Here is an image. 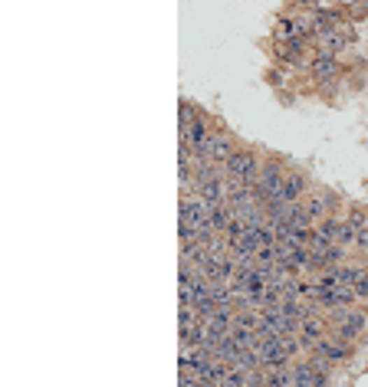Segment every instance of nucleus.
I'll list each match as a JSON object with an SVG mask.
<instances>
[{"label":"nucleus","mask_w":368,"mask_h":387,"mask_svg":"<svg viewBox=\"0 0 368 387\" xmlns=\"http://www.w3.org/2000/svg\"><path fill=\"white\" fill-rule=\"evenodd\" d=\"M299 328H303V342H316V338H323V322H319V319H306Z\"/></svg>","instance_id":"nucleus-7"},{"label":"nucleus","mask_w":368,"mask_h":387,"mask_svg":"<svg viewBox=\"0 0 368 387\" xmlns=\"http://www.w3.org/2000/svg\"><path fill=\"white\" fill-rule=\"evenodd\" d=\"M316 351H319V358H323V361H336V365L348 358V348L342 342H323V338H319Z\"/></svg>","instance_id":"nucleus-5"},{"label":"nucleus","mask_w":368,"mask_h":387,"mask_svg":"<svg viewBox=\"0 0 368 387\" xmlns=\"http://www.w3.org/2000/svg\"><path fill=\"white\" fill-rule=\"evenodd\" d=\"M303 187H306V181L299 174H286V181H283V187H280V197H276L273 204H296L299 194H303Z\"/></svg>","instance_id":"nucleus-4"},{"label":"nucleus","mask_w":368,"mask_h":387,"mask_svg":"<svg viewBox=\"0 0 368 387\" xmlns=\"http://www.w3.org/2000/svg\"><path fill=\"white\" fill-rule=\"evenodd\" d=\"M313 73L323 79V75H332L336 73V63H332V53H319L313 59Z\"/></svg>","instance_id":"nucleus-6"},{"label":"nucleus","mask_w":368,"mask_h":387,"mask_svg":"<svg viewBox=\"0 0 368 387\" xmlns=\"http://www.w3.org/2000/svg\"><path fill=\"white\" fill-rule=\"evenodd\" d=\"M292 384V374H270L267 377V387H290Z\"/></svg>","instance_id":"nucleus-8"},{"label":"nucleus","mask_w":368,"mask_h":387,"mask_svg":"<svg viewBox=\"0 0 368 387\" xmlns=\"http://www.w3.org/2000/svg\"><path fill=\"white\" fill-rule=\"evenodd\" d=\"M355 243H358L362 249H368V230H362V233H358V237H355Z\"/></svg>","instance_id":"nucleus-9"},{"label":"nucleus","mask_w":368,"mask_h":387,"mask_svg":"<svg viewBox=\"0 0 368 387\" xmlns=\"http://www.w3.org/2000/svg\"><path fill=\"white\" fill-rule=\"evenodd\" d=\"M253 351H257V361H260V365H273V367L286 365V358H290L283 338L267 335V332H257V344H253Z\"/></svg>","instance_id":"nucleus-1"},{"label":"nucleus","mask_w":368,"mask_h":387,"mask_svg":"<svg viewBox=\"0 0 368 387\" xmlns=\"http://www.w3.org/2000/svg\"><path fill=\"white\" fill-rule=\"evenodd\" d=\"M224 171L230 174V181L253 184V181H257V171H260V168H257V158H253L250 151H240L237 148V154H234V158L224 164Z\"/></svg>","instance_id":"nucleus-2"},{"label":"nucleus","mask_w":368,"mask_h":387,"mask_svg":"<svg viewBox=\"0 0 368 387\" xmlns=\"http://www.w3.org/2000/svg\"><path fill=\"white\" fill-rule=\"evenodd\" d=\"M234 154H237L234 138H227V135H211V161H214V164H227Z\"/></svg>","instance_id":"nucleus-3"}]
</instances>
